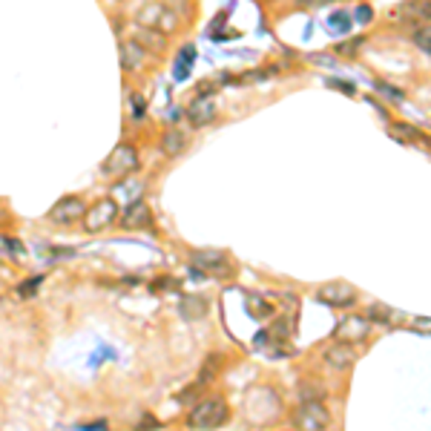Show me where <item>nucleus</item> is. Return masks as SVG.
I'll return each mask as SVG.
<instances>
[{
	"instance_id": "9b49d317",
	"label": "nucleus",
	"mask_w": 431,
	"mask_h": 431,
	"mask_svg": "<svg viewBox=\"0 0 431 431\" xmlns=\"http://www.w3.org/2000/svg\"><path fill=\"white\" fill-rule=\"evenodd\" d=\"M216 112H219V109H216V101L213 98H204V95H202L199 101H193V104L187 107V121L193 124V127H204V124H210L213 118H216Z\"/></svg>"
},
{
	"instance_id": "5701e85b",
	"label": "nucleus",
	"mask_w": 431,
	"mask_h": 431,
	"mask_svg": "<svg viewBox=\"0 0 431 431\" xmlns=\"http://www.w3.org/2000/svg\"><path fill=\"white\" fill-rule=\"evenodd\" d=\"M38 285H40V276H35L32 282H23V285H20V296H32Z\"/></svg>"
},
{
	"instance_id": "9d476101",
	"label": "nucleus",
	"mask_w": 431,
	"mask_h": 431,
	"mask_svg": "<svg viewBox=\"0 0 431 431\" xmlns=\"http://www.w3.org/2000/svg\"><path fill=\"white\" fill-rule=\"evenodd\" d=\"M150 225H153V213H150V207L144 204V202H133V204L124 210V216H121V227H127V230L150 227Z\"/></svg>"
},
{
	"instance_id": "4468645a",
	"label": "nucleus",
	"mask_w": 431,
	"mask_h": 431,
	"mask_svg": "<svg viewBox=\"0 0 431 431\" xmlns=\"http://www.w3.org/2000/svg\"><path fill=\"white\" fill-rule=\"evenodd\" d=\"M144 46L138 43V40H124L121 43V66L124 69H130V72H135V69H141V63H144Z\"/></svg>"
},
{
	"instance_id": "cd10ccee",
	"label": "nucleus",
	"mask_w": 431,
	"mask_h": 431,
	"mask_svg": "<svg viewBox=\"0 0 431 431\" xmlns=\"http://www.w3.org/2000/svg\"><path fill=\"white\" fill-rule=\"evenodd\" d=\"M394 130H397V133H402V135H411V138L417 135V133H414V127H405V124H397Z\"/></svg>"
},
{
	"instance_id": "0eeeda50",
	"label": "nucleus",
	"mask_w": 431,
	"mask_h": 431,
	"mask_svg": "<svg viewBox=\"0 0 431 431\" xmlns=\"http://www.w3.org/2000/svg\"><path fill=\"white\" fill-rule=\"evenodd\" d=\"M368 333H371V322H368V317H356V314H351V317H345V319L337 325V337H340V342H363V340H368Z\"/></svg>"
},
{
	"instance_id": "6e6552de",
	"label": "nucleus",
	"mask_w": 431,
	"mask_h": 431,
	"mask_svg": "<svg viewBox=\"0 0 431 431\" xmlns=\"http://www.w3.org/2000/svg\"><path fill=\"white\" fill-rule=\"evenodd\" d=\"M317 296H319V302L333 305V308H348V305H354V299H356L354 287L345 285V282H328V285H322Z\"/></svg>"
},
{
	"instance_id": "4be33fe9",
	"label": "nucleus",
	"mask_w": 431,
	"mask_h": 431,
	"mask_svg": "<svg viewBox=\"0 0 431 431\" xmlns=\"http://www.w3.org/2000/svg\"><path fill=\"white\" fill-rule=\"evenodd\" d=\"M130 101H133V115H135V118H141L144 112H147V101H144V98H141V95H138V92L133 95V98H130Z\"/></svg>"
},
{
	"instance_id": "f8f14e48",
	"label": "nucleus",
	"mask_w": 431,
	"mask_h": 431,
	"mask_svg": "<svg viewBox=\"0 0 431 431\" xmlns=\"http://www.w3.org/2000/svg\"><path fill=\"white\" fill-rule=\"evenodd\" d=\"M354 359H356V354H354L351 342H337V345H331V348L325 351V363H328L331 368H337V371L351 368Z\"/></svg>"
},
{
	"instance_id": "bb28decb",
	"label": "nucleus",
	"mask_w": 431,
	"mask_h": 431,
	"mask_svg": "<svg viewBox=\"0 0 431 431\" xmlns=\"http://www.w3.org/2000/svg\"><path fill=\"white\" fill-rule=\"evenodd\" d=\"M356 46H359V40H354V43H342V46H340V52H342V55H351V52L356 50Z\"/></svg>"
},
{
	"instance_id": "f3484780",
	"label": "nucleus",
	"mask_w": 431,
	"mask_h": 431,
	"mask_svg": "<svg viewBox=\"0 0 431 431\" xmlns=\"http://www.w3.org/2000/svg\"><path fill=\"white\" fill-rule=\"evenodd\" d=\"M397 319V310L388 308V305H382V302H374L368 308V322H382V325H391Z\"/></svg>"
},
{
	"instance_id": "a211bd4d",
	"label": "nucleus",
	"mask_w": 431,
	"mask_h": 431,
	"mask_svg": "<svg viewBox=\"0 0 431 431\" xmlns=\"http://www.w3.org/2000/svg\"><path fill=\"white\" fill-rule=\"evenodd\" d=\"M181 310H184V317L202 319V317L207 314V302H204V299H187V302L181 305Z\"/></svg>"
},
{
	"instance_id": "423d86ee",
	"label": "nucleus",
	"mask_w": 431,
	"mask_h": 431,
	"mask_svg": "<svg viewBox=\"0 0 431 431\" xmlns=\"http://www.w3.org/2000/svg\"><path fill=\"white\" fill-rule=\"evenodd\" d=\"M84 213H86V204H84L78 196H63V199L50 210V222H55V225H72V222L84 219Z\"/></svg>"
},
{
	"instance_id": "dca6fc26",
	"label": "nucleus",
	"mask_w": 431,
	"mask_h": 431,
	"mask_svg": "<svg viewBox=\"0 0 431 431\" xmlns=\"http://www.w3.org/2000/svg\"><path fill=\"white\" fill-rule=\"evenodd\" d=\"M193 61H196V50H193V46H181V52L176 58V78L179 81L187 78V72L193 69Z\"/></svg>"
},
{
	"instance_id": "aec40b11",
	"label": "nucleus",
	"mask_w": 431,
	"mask_h": 431,
	"mask_svg": "<svg viewBox=\"0 0 431 431\" xmlns=\"http://www.w3.org/2000/svg\"><path fill=\"white\" fill-rule=\"evenodd\" d=\"M248 305H250V310H256L253 317H271V314H273V308H271L265 299H256L253 294L248 296Z\"/></svg>"
},
{
	"instance_id": "1a4fd4ad",
	"label": "nucleus",
	"mask_w": 431,
	"mask_h": 431,
	"mask_svg": "<svg viewBox=\"0 0 431 431\" xmlns=\"http://www.w3.org/2000/svg\"><path fill=\"white\" fill-rule=\"evenodd\" d=\"M190 259H193L196 268H202L207 273H219V276H227L230 273V259L222 250H199V253H193Z\"/></svg>"
},
{
	"instance_id": "2eb2a0df",
	"label": "nucleus",
	"mask_w": 431,
	"mask_h": 431,
	"mask_svg": "<svg viewBox=\"0 0 431 431\" xmlns=\"http://www.w3.org/2000/svg\"><path fill=\"white\" fill-rule=\"evenodd\" d=\"M161 150L170 156V158L181 156V153L187 150V135H184L181 130H167L164 138H161Z\"/></svg>"
},
{
	"instance_id": "6ab92c4d",
	"label": "nucleus",
	"mask_w": 431,
	"mask_h": 431,
	"mask_svg": "<svg viewBox=\"0 0 431 431\" xmlns=\"http://www.w3.org/2000/svg\"><path fill=\"white\" fill-rule=\"evenodd\" d=\"M328 27H333L337 32H348V29H351V15H345V12L331 15V17H328Z\"/></svg>"
},
{
	"instance_id": "f03ea898",
	"label": "nucleus",
	"mask_w": 431,
	"mask_h": 431,
	"mask_svg": "<svg viewBox=\"0 0 431 431\" xmlns=\"http://www.w3.org/2000/svg\"><path fill=\"white\" fill-rule=\"evenodd\" d=\"M135 170H138V153H135V147H130V144L115 147L109 153V158L104 161V176H109V179H121L124 181Z\"/></svg>"
},
{
	"instance_id": "a878e982",
	"label": "nucleus",
	"mask_w": 431,
	"mask_h": 431,
	"mask_svg": "<svg viewBox=\"0 0 431 431\" xmlns=\"http://www.w3.org/2000/svg\"><path fill=\"white\" fill-rule=\"evenodd\" d=\"M377 89H382V92H386V95H391V98H397V101H402V92H400V89H391L388 84H377Z\"/></svg>"
},
{
	"instance_id": "393cba45",
	"label": "nucleus",
	"mask_w": 431,
	"mask_h": 431,
	"mask_svg": "<svg viewBox=\"0 0 431 431\" xmlns=\"http://www.w3.org/2000/svg\"><path fill=\"white\" fill-rule=\"evenodd\" d=\"M328 86L340 89V92H348V95H354V92H356V89H354V84H345V81H328Z\"/></svg>"
},
{
	"instance_id": "7ed1b4c3",
	"label": "nucleus",
	"mask_w": 431,
	"mask_h": 431,
	"mask_svg": "<svg viewBox=\"0 0 431 431\" xmlns=\"http://www.w3.org/2000/svg\"><path fill=\"white\" fill-rule=\"evenodd\" d=\"M138 23L144 29H158V32H173L179 27L173 9H167L164 3H147L138 12Z\"/></svg>"
},
{
	"instance_id": "f257e3e1",
	"label": "nucleus",
	"mask_w": 431,
	"mask_h": 431,
	"mask_svg": "<svg viewBox=\"0 0 431 431\" xmlns=\"http://www.w3.org/2000/svg\"><path fill=\"white\" fill-rule=\"evenodd\" d=\"M225 423H227V405L222 397L204 400L190 411V425L193 428H219Z\"/></svg>"
},
{
	"instance_id": "b1692460",
	"label": "nucleus",
	"mask_w": 431,
	"mask_h": 431,
	"mask_svg": "<svg viewBox=\"0 0 431 431\" xmlns=\"http://www.w3.org/2000/svg\"><path fill=\"white\" fill-rule=\"evenodd\" d=\"M371 15H374V12H371L368 6H359V9L354 12V20H356V23H368V20H371Z\"/></svg>"
},
{
	"instance_id": "39448f33",
	"label": "nucleus",
	"mask_w": 431,
	"mask_h": 431,
	"mask_svg": "<svg viewBox=\"0 0 431 431\" xmlns=\"http://www.w3.org/2000/svg\"><path fill=\"white\" fill-rule=\"evenodd\" d=\"M115 219H118V204L112 199H101L84 213V227L86 233H98V230H107Z\"/></svg>"
},
{
	"instance_id": "ddd939ff",
	"label": "nucleus",
	"mask_w": 431,
	"mask_h": 431,
	"mask_svg": "<svg viewBox=\"0 0 431 431\" xmlns=\"http://www.w3.org/2000/svg\"><path fill=\"white\" fill-rule=\"evenodd\" d=\"M391 17L397 23H420V17H423V23H425L428 20V0H409V3L394 9Z\"/></svg>"
},
{
	"instance_id": "20e7f679",
	"label": "nucleus",
	"mask_w": 431,
	"mask_h": 431,
	"mask_svg": "<svg viewBox=\"0 0 431 431\" xmlns=\"http://www.w3.org/2000/svg\"><path fill=\"white\" fill-rule=\"evenodd\" d=\"M294 423L299 428H308V431H319V428H325L331 423V414H328V409L319 400H305L296 409V414H294Z\"/></svg>"
},
{
	"instance_id": "412c9836",
	"label": "nucleus",
	"mask_w": 431,
	"mask_h": 431,
	"mask_svg": "<svg viewBox=\"0 0 431 431\" xmlns=\"http://www.w3.org/2000/svg\"><path fill=\"white\" fill-rule=\"evenodd\" d=\"M414 43L423 50V55H428V52H431V46H428V27H425V23H423V29H417V32H414Z\"/></svg>"
}]
</instances>
